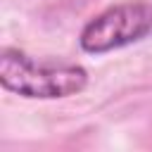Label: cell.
I'll use <instances>...</instances> for the list:
<instances>
[{
  "label": "cell",
  "instance_id": "cell-1",
  "mask_svg": "<svg viewBox=\"0 0 152 152\" xmlns=\"http://www.w3.org/2000/svg\"><path fill=\"white\" fill-rule=\"evenodd\" d=\"M0 86L28 100H59L81 93L88 86V71L81 64H43L21 50L0 52Z\"/></svg>",
  "mask_w": 152,
  "mask_h": 152
},
{
  "label": "cell",
  "instance_id": "cell-2",
  "mask_svg": "<svg viewBox=\"0 0 152 152\" xmlns=\"http://www.w3.org/2000/svg\"><path fill=\"white\" fill-rule=\"evenodd\" d=\"M152 36V2H119L95 14L78 36V45L88 55H104L128 48Z\"/></svg>",
  "mask_w": 152,
  "mask_h": 152
}]
</instances>
